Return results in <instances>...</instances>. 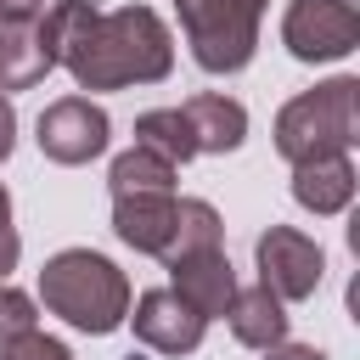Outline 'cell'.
<instances>
[{
    "mask_svg": "<svg viewBox=\"0 0 360 360\" xmlns=\"http://www.w3.org/2000/svg\"><path fill=\"white\" fill-rule=\"evenodd\" d=\"M112 231L135 253H163L174 231V191L158 197H112Z\"/></svg>",
    "mask_w": 360,
    "mask_h": 360,
    "instance_id": "12",
    "label": "cell"
},
{
    "mask_svg": "<svg viewBox=\"0 0 360 360\" xmlns=\"http://www.w3.org/2000/svg\"><path fill=\"white\" fill-rule=\"evenodd\" d=\"M264 360H326V354L309 349V343H287V338H281L276 349H264Z\"/></svg>",
    "mask_w": 360,
    "mask_h": 360,
    "instance_id": "21",
    "label": "cell"
},
{
    "mask_svg": "<svg viewBox=\"0 0 360 360\" xmlns=\"http://www.w3.org/2000/svg\"><path fill=\"white\" fill-rule=\"evenodd\" d=\"M39 298L51 315H62L79 332H112L129 315V281L107 253L90 248H62L56 259H45L39 270Z\"/></svg>",
    "mask_w": 360,
    "mask_h": 360,
    "instance_id": "2",
    "label": "cell"
},
{
    "mask_svg": "<svg viewBox=\"0 0 360 360\" xmlns=\"http://www.w3.org/2000/svg\"><path fill=\"white\" fill-rule=\"evenodd\" d=\"M186 124H191V141H197V152H236L242 141H248V112H242V101H231V96H191L186 107Z\"/></svg>",
    "mask_w": 360,
    "mask_h": 360,
    "instance_id": "14",
    "label": "cell"
},
{
    "mask_svg": "<svg viewBox=\"0 0 360 360\" xmlns=\"http://www.w3.org/2000/svg\"><path fill=\"white\" fill-rule=\"evenodd\" d=\"M253 253H259V281H264L281 304L309 298V292L321 287V276H326V253H321L304 231H292V225H270Z\"/></svg>",
    "mask_w": 360,
    "mask_h": 360,
    "instance_id": "6",
    "label": "cell"
},
{
    "mask_svg": "<svg viewBox=\"0 0 360 360\" xmlns=\"http://www.w3.org/2000/svg\"><path fill=\"white\" fill-rule=\"evenodd\" d=\"M34 321H39V315H34V298L0 281V343H11V338H22V332H34Z\"/></svg>",
    "mask_w": 360,
    "mask_h": 360,
    "instance_id": "18",
    "label": "cell"
},
{
    "mask_svg": "<svg viewBox=\"0 0 360 360\" xmlns=\"http://www.w3.org/2000/svg\"><path fill=\"white\" fill-rule=\"evenodd\" d=\"M219 236H225V219L214 214V202H202V197H180V202H174V231H169V248H163L158 259L169 264V259H186V253L219 248Z\"/></svg>",
    "mask_w": 360,
    "mask_h": 360,
    "instance_id": "15",
    "label": "cell"
},
{
    "mask_svg": "<svg viewBox=\"0 0 360 360\" xmlns=\"http://www.w3.org/2000/svg\"><path fill=\"white\" fill-rule=\"evenodd\" d=\"M112 197H158V191H174V163L146 152V146H129L112 158Z\"/></svg>",
    "mask_w": 360,
    "mask_h": 360,
    "instance_id": "16",
    "label": "cell"
},
{
    "mask_svg": "<svg viewBox=\"0 0 360 360\" xmlns=\"http://www.w3.org/2000/svg\"><path fill=\"white\" fill-rule=\"evenodd\" d=\"M56 68L39 17H0V90H28Z\"/></svg>",
    "mask_w": 360,
    "mask_h": 360,
    "instance_id": "10",
    "label": "cell"
},
{
    "mask_svg": "<svg viewBox=\"0 0 360 360\" xmlns=\"http://www.w3.org/2000/svg\"><path fill=\"white\" fill-rule=\"evenodd\" d=\"M107 135H112V124L90 96H62L39 112V152L51 163H68V169L90 163L107 152Z\"/></svg>",
    "mask_w": 360,
    "mask_h": 360,
    "instance_id": "7",
    "label": "cell"
},
{
    "mask_svg": "<svg viewBox=\"0 0 360 360\" xmlns=\"http://www.w3.org/2000/svg\"><path fill=\"white\" fill-rule=\"evenodd\" d=\"M281 45L298 62H338L360 45V17L349 0H292L281 17Z\"/></svg>",
    "mask_w": 360,
    "mask_h": 360,
    "instance_id": "5",
    "label": "cell"
},
{
    "mask_svg": "<svg viewBox=\"0 0 360 360\" xmlns=\"http://www.w3.org/2000/svg\"><path fill=\"white\" fill-rule=\"evenodd\" d=\"M169 276H174V292L202 315H225L231 292H236V270L225 259V248H202V253H186V259H169Z\"/></svg>",
    "mask_w": 360,
    "mask_h": 360,
    "instance_id": "9",
    "label": "cell"
},
{
    "mask_svg": "<svg viewBox=\"0 0 360 360\" xmlns=\"http://www.w3.org/2000/svg\"><path fill=\"white\" fill-rule=\"evenodd\" d=\"M0 360H73V354H68V343H62V338H45V332L34 326V332H22V338L0 343Z\"/></svg>",
    "mask_w": 360,
    "mask_h": 360,
    "instance_id": "19",
    "label": "cell"
},
{
    "mask_svg": "<svg viewBox=\"0 0 360 360\" xmlns=\"http://www.w3.org/2000/svg\"><path fill=\"white\" fill-rule=\"evenodd\" d=\"M129 321H135V338H141L146 349H158V354H191V349L202 343V332H208V321H202L174 287L141 292Z\"/></svg>",
    "mask_w": 360,
    "mask_h": 360,
    "instance_id": "8",
    "label": "cell"
},
{
    "mask_svg": "<svg viewBox=\"0 0 360 360\" xmlns=\"http://www.w3.org/2000/svg\"><path fill=\"white\" fill-rule=\"evenodd\" d=\"M11 141H17V112H11V101L0 96V163L11 158Z\"/></svg>",
    "mask_w": 360,
    "mask_h": 360,
    "instance_id": "22",
    "label": "cell"
},
{
    "mask_svg": "<svg viewBox=\"0 0 360 360\" xmlns=\"http://www.w3.org/2000/svg\"><path fill=\"white\" fill-rule=\"evenodd\" d=\"M270 0H174L186 45L202 73H242L259 51V22Z\"/></svg>",
    "mask_w": 360,
    "mask_h": 360,
    "instance_id": "4",
    "label": "cell"
},
{
    "mask_svg": "<svg viewBox=\"0 0 360 360\" xmlns=\"http://www.w3.org/2000/svg\"><path fill=\"white\" fill-rule=\"evenodd\" d=\"M354 141H360V79H349V73L292 96L276 112V152L287 163L349 152Z\"/></svg>",
    "mask_w": 360,
    "mask_h": 360,
    "instance_id": "3",
    "label": "cell"
},
{
    "mask_svg": "<svg viewBox=\"0 0 360 360\" xmlns=\"http://www.w3.org/2000/svg\"><path fill=\"white\" fill-rule=\"evenodd\" d=\"M45 0H0V17H39Z\"/></svg>",
    "mask_w": 360,
    "mask_h": 360,
    "instance_id": "23",
    "label": "cell"
},
{
    "mask_svg": "<svg viewBox=\"0 0 360 360\" xmlns=\"http://www.w3.org/2000/svg\"><path fill=\"white\" fill-rule=\"evenodd\" d=\"M0 225H11V191L0 186Z\"/></svg>",
    "mask_w": 360,
    "mask_h": 360,
    "instance_id": "24",
    "label": "cell"
},
{
    "mask_svg": "<svg viewBox=\"0 0 360 360\" xmlns=\"http://www.w3.org/2000/svg\"><path fill=\"white\" fill-rule=\"evenodd\" d=\"M292 197L309 214H343L349 197H354V163H349V152H326V158L292 163Z\"/></svg>",
    "mask_w": 360,
    "mask_h": 360,
    "instance_id": "11",
    "label": "cell"
},
{
    "mask_svg": "<svg viewBox=\"0 0 360 360\" xmlns=\"http://www.w3.org/2000/svg\"><path fill=\"white\" fill-rule=\"evenodd\" d=\"M56 68L73 73L79 90H124L158 84L174 68V39L152 6L101 11L96 0H56L39 11Z\"/></svg>",
    "mask_w": 360,
    "mask_h": 360,
    "instance_id": "1",
    "label": "cell"
},
{
    "mask_svg": "<svg viewBox=\"0 0 360 360\" xmlns=\"http://www.w3.org/2000/svg\"><path fill=\"white\" fill-rule=\"evenodd\" d=\"M17 253H22V242H17V231L11 225H0V281L17 270Z\"/></svg>",
    "mask_w": 360,
    "mask_h": 360,
    "instance_id": "20",
    "label": "cell"
},
{
    "mask_svg": "<svg viewBox=\"0 0 360 360\" xmlns=\"http://www.w3.org/2000/svg\"><path fill=\"white\" fill-rule=\"evenodd\" d=\"M225 321H231L236 343H248V349H276L287 338V304L264 281L259 287H236L231 304H225Z\"/></svg>",
    "mask_w": 360,
    "mask_h": 360,
    "instance_id": "13",
    "label": "cell"
},
{
    "mask_svg": "<svg viewBox=\"0 0 360 360\" xmlns=\"http://www.w3.org/2000/svg\"><path fill=\"white\" fill-rule=\"evenodd\" d=\"M135 146H146V152H158V158H169V163L197 158V141H191V124H186L180 107H152V112H141V118H135Z\"/></svg>",
    "mask_w": 360,
    "mask_h": 360,
    "instance_id": "17",
    "label": "cell"
}]
</instances>
